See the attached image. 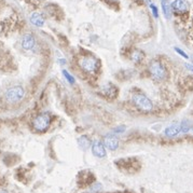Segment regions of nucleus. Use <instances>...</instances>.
<instances>
[{
    "label": "nucleus",
    "mask_w": 193,
    "mask_h": 193,
    "mask_svg": "<svg viewBox=\"0 0 193 193\" xmlns=\"http://www.w3.org/2000/svg\"><path fill=\"white\" fill-rule=\"evenodd\" d=\"M51 124V117L48 113H41L33 120V127L36 132L44 133Z\"/></svg>",
    "instance_id": "1"
},
{
    "label": "nucleus",
    "mask_w": 193,
    "mask_h": 193,
    "mask_svg": "<svg viewBox=\"0 0 193 193\" xmlns=\"http://www.w3.org/2000/svg\"><path fill=\"white\" fill-rule=\"evenodd\" d=\"M149 72L155 81H162L166 78V70L163 64L159 61H152L149 66Z\"/></svg>",
    "instance_id": "2"
},
{
    "label": "nucleus",
    "mask_w": 193,
    "mask_h": 193,
    "mask_svg": "<svg viewBox=\"0 0 193 193\" xmlns=\"http://www.w3.org/2000/svg\"><path fill=\"white\" fill-rule=\"evenodd\" d=\"M132 100L137 108L141 109L142 111H150L153 109V104L145 94L136 93L132 96Z\"/></svg>",
    "instance_id": "3"
},
{
    "label": "nucleus",
    "mask_w": 193,
    "mask_h": 193,
    "mask_svg": "<svg viewBox=\"0 0 193 193\" xmlns=\"http://www.w3.org/2000/svg\"><path fill=\"white\" fill-rule=\"evenodd\" d=\"M25 96V91L22 86H12V88L8 89V91L6 92V98L8 102L10 103H17L21 99H23V97Z\"/></svg>",
    "instance_id": "4"
},
{
    "label": "nucleus",
    "mask_w": 193,
    "mask_h": 193,
    "mask_svg": "<svg viewBox=\"0 0 193 193\" xmlns=\"http://www.w3.org/2000/svg\"><path fill=\"white\" fill-rule=\"evenodd\" d=\"M79 66L86 72H95L98 68V61L93 56H84L79 61Z\"/></svg>",
    "instance_id": "5"
},
{
    "label": "nucleus",
    "mask_w": 193,
    "mask_h": 193,
    "mask_svg": "<svg viewBox=\"0 0 193 193\" xmlns=\"http://www.w3.org/2000/svg\"><path fill=\"white\" fill-rule=\"evenodd\" d=\"M92 152L96 158L103 159L106 157V149L105 145L103 141L100 140H94L93 145H92Z\"/></svg>",
    "instance_id": "6"
},
{
    "label": "nucleus",
    "mask_w": 193,
    "mask_h": 193,
    "mask_svg": "<svg viewBox=\"0 0 193 193\" xmlns=\"http://www.w3.org/2000/svg\"><path fill=\"white\" fill-rule=\"evenodd\" d=\"M104 145L107 149L114 151L119 148V139L114 135H107L104 137Z\"/></svg>",
    "instance_id": "7"
},
{
    "label": "nucleus",
    "mask_w": 193,
    "mask_h": 193,
    "mask_svg": "<svg viewBox=\"0 0 193 193\" xmlns=\"http://www.w3.org/2000/svg\"><path fill=\"white\" fill-rule=\"evenodd\" d=\"M172 8L178 13H185L188 11L189 6H188L187 0H174L172 3Z\"/></svg>",
    "instance_id": "8"
},
{
    "label": "nucleus",
    "mask_w": 193,
    "mask_h": 193,
    "mask_svg": "<svg viewBox=\"0 0 193 193\" xmlns=\"http://www.w3.org/2000/svg\"><path fill=\"white\" fill-rule=\"evenodd\" d=\"M35 38L31 34H26L22 39V47L24 50H31L35 47Z\"/></svg>",
    "instance_id": "9"
},
{
    "label": "nucleus",
    "mask_w": 193,
    "mask_h": 193,
    "mask_svg": "<svg viewBox=\"0 0 193 193\" xmlns=\"http://www.w3.org/2000/svg\"><path fill=\"white\" fill-rule=\"evenodd\" d=\"M164 133H165V135H166L167 137H171V138L178 136V135L181 133L180 124H172V125L167 126V127L165 128Z\"/></svg>",
    "instance_id": "10"
},
{
    "label": "nucleus",
    "mask_w": 193,
    "mask_h": 193,
    "mask_svg": "<svg viewBox=\"0 0 193 193\" xmlns=\"http://www.w3.org/2000/svg\"><path fill=\"white\" fill-rule=\"evenodd\" d=\"M30 22L33 25H35L37 27H41L43 26V24H44V18L42 17V15L40 14V13H33L30 16Z\"/></svg>",
    "instance_id": "11"
},
{
    "label": "nucleus",
    "mask_w": 193,
    "mask_h": 193,
    "mask_svg": "<svg viewBox=\"0 0 193 193\" xmlns=\"http://www.w3.org/2000/svg\"><path fill=\"white\" fill-rule=\"evenodd\" d=\"M161 3H162V9H163V13H164V16L169 20L172 17V8L171 4H169L168 0H161Z\"/></svg>",
    "instance_id": "12"
},
{
    "label": "nucleus",
    "mask_w": 193,
    "mask_h": 193,
    "mask_svg": "<svg viewBox=\"0 0 193 193\" xmlns=\"http://www.w3.org/2000/svg\"><path fill=\"white\" fill-rule=\"evenodd\" d=\"M78 144H79L80 148L83 149V150H86L90 147V145H91V140H90L85 135H82L81 137L78 138Z\"/></svg>",
    "instance_id": "13"
},
{
    "label": "nucleus",
    "mask_w": 193,
    "mask_h": 193,
    "mask_svg": "<svg viewBox=\"0 0 193 193\" xmlns=\"http://www.w3.org/2000/svg\"><path fill=\"white\" fill-rule=\"evenodd\" d=\"M131 58H132V61L134 62V63H139V62L141 61L142 58H144V54L138 51V50H136V51H134L132 53V56H131Z\"/></svg>",
    "instance_id": "14"
},
{
    "label": "nucleus",
    "mask_w": 193,
    "mask_h": 193,
    "mask_svg": "<svg viewBox=\"0 0 193 193\" xmlns=\"http://www.w3.org/2000/svg\"><path fill=\"white\" fill-rule=\"evenodd\" d=\"M62 72H63V76H64V78H65L66 79V81L68 82V83L69 84H75V77H73L72 75H70L69 72H68L67 70H63L62 71Z\"/></svg>",
    "instance_id": "15"
},
{
    "label": "nucleus",
    "mask_w": 193,
    "mask_h": 193,
    "mask_svg": "<svg viewBox=\"0 0 193 193\" xmlns=\"http://www.w3.org/2000/svg\"><path fill=\"white\" fill-rule=\"evenodd\" d=\"M180 126H181V133H188L190 128H191V124H190L189 121H187V120L182 121L180 124Z\"/></svg>",
    "instance_id": "16"
},
{
    "label": "nucleus",
    "mask_w": 193,
    "mask_h": 193,
    "mask_svg": "<svg viewBox=\"0 0 193 193\" xmlns=\"http://www.w3.org/2000/svg\"><path fill=\"white\" fill-rule=\"evenodd\" d=\"M124 131H125V126L119 125V126H117V127H114L112 132H113L114 134H122V133H124Z\"/></svg>",
    "instance_id": "17"
},
{
    "label": "nucleus",
    "mask_w": 193,
    "mask_h": 193,
    "mask_svg": "<svg viewBox=\"0 0 193 193\" xmlns=\"http://www.w3.org/2000/svg\"><path fill=\"white\" fill-rule=\"evenodd\" d=\"M175 51L178 53L179 55H180L181 57H183V58H186V59H188L189 58V56H188V54L186 53L185 51H182L181 49H179V48H175Z\"/></svg>",
    "instance_id": "18"
},
{
    "label": "nucleus",
    "mask_w": 193,
    "mask_h": 193,
    "mask_svg": "<svg viewBox=\"0 0 193 193\" xmlns=\"http://www.w3.org/2000/svg\"><path fill=\"white\" fill-rule=\"evenodd\" d=\"M150 8H151V10H152L153 16H154L155 18H158L159 17V14H158V9H157V7L153 6V4H150Z\"/></svg>",
    "instance_id": "19"
},
{
    "label": "nucleus",
    "mask_w": 193,
    "mask_h": 193,
    "mask_svg": "<svg viewBox=\"0 0 193 193\" xmlns=\"http://www.w3.org/2000/svg\"><path fill=\"white\" fill-rule=\"evenodd\" d=\"M186 67H187L188 70H190L193 72V65H191V64H186Z\"/></svg>",
    "instance_id": "20"
},
{
    "label": "nucleus",
    "mask_w": 193,
    "mask_h": 193,
    "mask_svg": "<svg viewBox=\"0 0 193 193\" xmlns=\"http://www.w3.org/2000/svg\"><path fill=\"white\" fill-rule=\"evenodd\" d=\"M0 193H8L6 191V190H3V189H0Z\"/></svg>",
    "instance_id": "21"
}]
</instances>
